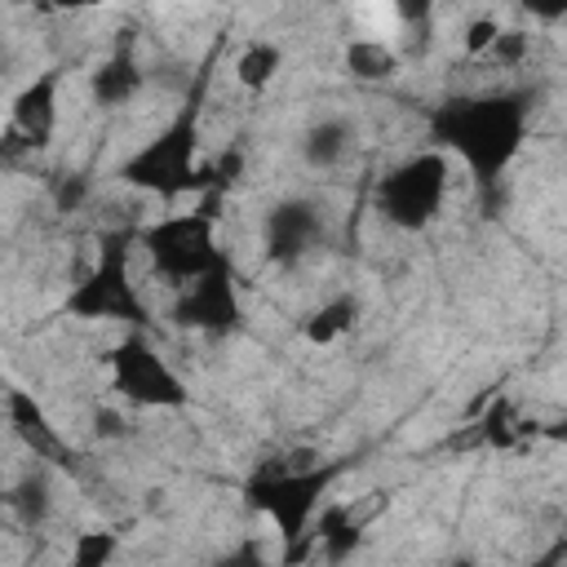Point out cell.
Here are the masks:
<instances>
[{
	"label": "cell",
	"mask_w": 567,
	"mask_h": 567,
	"mask_svg": "<svg viewBox=\"0 0 567 567\" xmlns=\"http://www.w3.org/2000/svg\"><path fill=\"white\" fill-rule=\"evenodd\" d=\"M332 474H337V465H319V470H288V465L284 470H266V474H257L248 483V501L257 509H266L279 523V532L297 545L301 532H306V523H310V514H315V505H319V496H323V487L332 483Z\"/></svg>",
	"instance_id": "obj_5"
},
{
	"label": "cell",
	"mask_w": 567,
	"mask_h": 567,
	"mask_svg": "<svg viewBox=\"0 0 567 567\" xmlns=\"http://www.w3.org/2000/svg\"><path fill=\"white\" fill-rule=\"evenodd\" d=\"M13 505L22 509L27 523L44 518V509H49V487H44V478H27V483L13 492Z\"/></svg>",
	"instance_id": "obj_18"
},
{
	"label": "cell",
	"mask_w": 567,
	"mask_h": 567,
	"mask_svg": "<svg viewBox=\"0 0 567 567\" xmlns=\"http://www.w3.org/2000/svg\"><path fill=\"white\" fill-rule=\"evenodd\" d=\"M13 124H18V133L27 137V146H44V142H49V133H53V124H58V75H53V71L40 75V80H31V84L18 93V102H13Z\"/></svg>",
	"instance_id": "obj_10"
},
{
	"label": "cell",
	"mask_w": 567,
	"mask_h": 567,
	"mask_svg": "<svg viewBox=\"0 0 567 567\" xmlns=\"http://www.w3.org/2000/svg\"><path fill=\"white\" fill-rule=\"evenodd\" d=\"M142 244H146L155 270L173 284H190V279H199V275H208L213 266L226 261L213 244V213L208 208L177 213V217H164V221L146 226Z\"/></svg>",
	"instance_id": "obj_4"
},
{
	"label": "cell",
	"mask_w": 567,
	"mask_h": 567,
	"mask_svg": "<svg viewBox=\"0 0 567 567\" xmlns=\"http://www.w3.org/2000/svg\"><path fill=\"white\" fill-rule=\"evenodd\" d=\"M195 124H199V89L182 106V115L146 151H137L124 164V177L142 190H155V195H177V190L199 186L204 177L195 173Z\"/></svg>",
	"instance_id": "obj_3"
},
{
	"label": "cell",
	"mask_w": 567,
	"mask_h": 567,
	"mask_svg": "<svg viewBox=\"0 0 567 567\" xmlns=\"http://www.w3.org/2000/svg\"><path fill=\"white\" fill-rule=\"evenodd\" d=\"M173 319L186 328H204V332H230L239 323V301H235V279L230 266H213L208 275L190 279L186 292L173 306Z\"/></svg>",
	"instance_id": "obj_8"
},
{
	"label": "cell",
	"mask_w": 567,
	"mask_h": 567,
	"mask_svg": "<svg viewBox=\"0 0 567 567\" xmlns=\"http://www.w3.org/2000/svg\"><path fill=\"white\" fill-rule=\"evenodd\" d=\"M346 62L359 80H385V75L399 71V53L390 49V40H354Z\"/></svg>",
	"instance_id": "obj_13"
},
{
	"label": "cell",
	"mask_w": 567,
	"mask_h": 567,
	"mask_svg": "<svg viewBox=\"0 0 567 567\" xmlns=\"http://www.w3.org/2000/svg\"><path fill=\"white\" fill-rule=\"evenodd\" d=\"M80 199H84V177H75V182H66V186L58 190V204H62V208H75Z\"/></svg>",
	"instance_id": "obj_19"
},
{
	"label": "cell",
	"mask_w": 567,
	"mask_h": 567,
	"mask_svg": "<svg viewBox=\"0 0 567 567\" xmlns=\"http://www.w3.org/2000/svg\"><path fill=\"white\" fill-rule=\"evenodd\" d=\"M239 80L248 84V89H261L275 71H279V49L275 44H248L244 53H239Z\"/></svg>",
	"instance_id": "obj_16"
},
{
	"label": "cell",
	"mask_w": 567,
	"mask_h": 567,
	"mask_svg": "<svg viewBox=\"0 0 567 567\" xmlns=\"http://www.w3.org/2000/svg\"><path fill=\"white\" fill-rule=\"evenodd\" d=\"M137 84H142V71H137L128 44H120V49L93 71V97H97L102 106H120V102H128V97L137 93Z\"/></svg>",
	"instance_id": "obj_11"
},
{
	"label": "cell",
	"mask_w": 567,
	"mask_h": 567,
	"mask_svg": "<svg viewBox=\"0 0 567 567\" xmlns=\"http://www.w3.org/2000/svg\"><path fill=\"white\" fill-rule=\"evenodd\" d=\"M434 133H439V142L461 151V159L470 164L478 186H492L523 142V106H518V97L447 102L434 115Z\"/></svg>",
	"instance_id": "obj_1"
},
{
	"label": "cell",
	"mask_w": 567,
	"mask_h": 567,
	"mask_svg": "<svg viewBox=\"0 0 567 567\" xmlns=\"http://www.w3.org/2000/svg\"><path fill=\"white\" fill-rule=\"evenodd\" d=\"M350 133H346V124H337V120H323V124H315L310 133H306V159L310 164H319V168H328V164H337L341 155H346V142Z\"/></svg>",
	"instance_id": "obj_14"
},
{
	"label": "cell",
	"mask_w": 567,
	"mask_h": 567,
	"mask_svg": "<svg viewBox=\"0 0 567 567\" xmlns=\"http://www.w3.org/2000/svg\"><path fill=\"white\" fill-rule=\"evenodd\" d=\"M111 554H115V532H84V536H75L71 567H106Z\"/></svg>",
	"instance_id": "obj_17"
},
{
	"label": "cell",
	"mask_w": 567,
	"mask_h": 567,
	"mask_svg": "<svg viewBox=\"0 0 567 567\" xmlns=\"http://www.w3.org/2000/svg\"><path fill=\"white\" fill-rule=\"evenodd\" d=\"M319 235H323V217H319V208H315L310 199H284V204L266 217V248H270V257L284 261V266L301 261V257L319 244Z\"/></svg>",
	"instance_id": "obj_9"
},
{
	"label": "cell",
	"mask_w": 567,
	"mask_h": 567,
	"mask_svg": "<svg viewBox=\"0 0 567 567\" xmlns=\"http://www.w3.org/2000/svg\"><path fill=\"white\" fill-rule=\"evenodd\" d=\"M128 244L133 230H111L102 239L97 266L84 275V284L66 297V310L80 319H124V323H146V306L128 284Z\"/></svg>",
	"instance_id": "obj_2"
},
{
	"label": "cell",
	"mask_w": 567,
	"mask_h": 567,
	"mask_svg": "<svg viewBox=\"0 0 567 567\" xmlns=\"http://www.w3.org/2000/svg\"><path fill=\"white\" fill-rule=\"evenodd\" d=\"M111 381H115L120 394H128L142 408H182L186 403V385L168 372V363L151 350L146 337H128V341L115 346Z\"/></svg>",
	"instance_id": "obj_7"
},
{
	"label": "cell",
	"mask_w": 567,
	"mask_h": 567,
	"mask_svg": "<svg viewBox=\"0 0 567 567\" xmlns=\"http://www.w3.org/2000/svg\"><path fill=\"white\" fill-rule=\"evenodd\" d=\"M97 430L102 434H120V416L115 412H97Z\"/></svg>",
	"instance_id": "obj_20"
},
{
	"label": "cell",
	"mask_w": 567,
	"mask_h": 567,
	"mask_svg": "<svg viewBox=\"0 0 567 567\" xmlns=\"http://www.w3.org/2000/svg\"><path fill=\"white\" fill-rule=\"evenodd\" d=\"M9 421H13V430H18L40 456H62V439L53 434L49 416L40 412V403H35L31 394H22V390L9 394Z\"/></svg>",
	"instance_id": "obj_12"
},
{
	"label": "cell",
	"mask_w": 567,
	"mask_h": 567,
	"mask_svg": "<svg viewBox=\"0 0 567 567\" xmlns=\"http://www.w3.org/2000/svg\"><path fill=\"white\" fill-rule=\"evenodd\" d=\"M350 323H354V301H350V297H337V301H328V306H319V310L310 315L306 337L323 346V341H337Z\"/></svg>",
	"instance_id": "obj_15"
},
{
	"label": "cell",
	"mask_w": 567,
	"mask_h": 567,
	"mask_svg": "<svg viewBox=\"0 0 567 567\" xmlns=\"http://www.w3.org/2000/svg\"><path fill=\"white\" fill-rule=\"evenodd\" d=\"M443 190H447V164H443V155L430 151V155H412L408 164H399V168L381 182L377 204H381V213H385L394 226L416 230V226H425V221L439 213Z\"/></svg>",
	"instance_id": "obj_6"
}]
</instances>
